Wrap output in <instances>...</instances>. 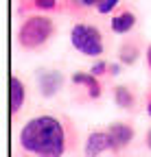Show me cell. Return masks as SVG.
I'll return each instance as SVG.
<instances>
[{"mask_svg": "<svg viewBox=\"0 0 151 157\" xmlns=\"http://www.w3.org/2000/svg\"><path fill=\"white\" fill-rule=\"evenodd\" d=\"M145 57H147V68H149V72H151V44L147 46V50H145Z\"/></svg>", "mask_w": 151, "mask_h": 157, "instance_id": "cell-19", "label": "cell"}, {"mask_svg": "<svg viewBox=\"0 0 151 157\" xmlns=\"http://www.w3.org/2000/svg\"><path fill=\"white\" fill-rule=\"evenodd\" d=\"M142 55V44L138 37H127L118 46V61L123 66H134Z\"/></svg>", "mask_w": 151, "mask_h": 157, "instance_id": "cell-12", "label": "cell"}, {"mask_svg": "<svg viewBox=\"0 0 151 157\" xmlns=\"http://www.w3.org/2000/svg\"><path fill=\"white\" fill-rule=\"evenodd\" d=\"M145 146L151 151V127L147 129V133H145Z\"/></svg>", "mask_w": 151, "mask_h": 157, "instance_id": "cell-18", "label": "cell"}, {"mask_svg": "<svg viewBox=\"0 0 151 157\" xmlns=\"http://www.w3.org/2000/svg\"><path fill=\"white\" fill-rule=\"evenodd\" d=\"M26 98H29L26 81L18 74H11V78H9V111H11L13 118H18V113L24 109Z\"/></svg>", "mask_w": 151, "mask_h": 157, "instance_id": "cell-8", "label": "cell"}, {"mask_svg": "<svg viewBox=\"0 0 151 157\" xmlns=\"http://www.w3.org/2000/svg\"><path fill=\"white\" fill-rule=\"evenodd\" d=\"M136 24H138L136 11L129 9V7H123V9H118L114 15H112L109 31L114 33V35H127V33H131V31L136 29Z\"/></svg>", "mask_w": 151, "mask_h": 157, "instance_id": "cell-10", "label": "cell"}, {"mask_svg": "<svg viewBox=\"0 0 151 157\" xmlns=\"http://www.w3.org/2000/svg\"><path fill=\"white\" fill-rule=\"evenodd\" d=\"M70 85L74 90V101L77 103H97L103 96V78L94 76L90 70L88 72H72L70 74Z\"/></svg>", "mask_w": 151, "mask_h": 157, "instance_id": "cell-4", "label": "cell"}, {"mask_svg": "<svg viewBox=\"0 0 151 157\" xmlns=\"http://www.w3.org/2000/svg\"><path fill=\"white\" fill-rule=\"evenodd\" d=\"M121 61H114V63H109V76H118L121 74Z\"/></svg>", "mask_w": 151, "mask_h": 157, "instance_id": "cell-16", "label": "cell"}, {"mask_svg": "<svg viewBox=\"0 0 151 157\" xmlns=\"http://www.w3.org/2000/svg\"><path fill=\"white\" fill-rule=\"evenodd\" d=\"M105 129H107V133H109L112 153L125 151L127 146H131V142H134V137H136L134 124L127 122V120H114V122H109Z\"/></svg>", "mask_w": 151, "mask_h": 157, "instance_id": "cell-6", "label": "cell"}, {"mask_svg": "<svg viewBox=\"0 0 151 157\" xmlns=\"http://www.w3.org/2000/svg\"><path fill=\"white\" fill-rule=\"evenodd\" d=\"M55 35H57V22L53 20V15L33 13L20 17L15 31V44L26 52H37L46 48Z\"/></svg>", "mask_w": 151, "mask_h": 157, "instance_id": "cell-2", "label": "cell"}, {"mask_svg": "<svg viewBox=\"0 0 151 157\" xmlns=\"http://www.w3.org/2000/svg\"><path fill=\"white\" fill-rule=\"evenodd\" d=\"M35 83H37V92H40L42 98H53L64 90L66 76L62 70H55V68H37Z\"/></svg>", "mask_w": 151, "mask_h": 157, "instance_id": "cell-5", "label": "cell"}, {"mask_svg": "<svg viewBox=\"0 0 151 157\" xmlns=\"http://www.w3.org/2000/svg\"><path fill=\"white\" fill-rule=\"evenodd\" d=\"M101 2V0H77V5H79V13H85L90 9H97V5Z\"/></svg>", "mask_w": 151, "mask_h": 157, "instance_id": "cell-15", "label": "cell"}, {"mask_svg": "<svg viewBox=\"0 0 151 157\" xmlns=\"http://www.w3.org/2000/svg\"><path fill=\"white\" fill-rule=\"evenodd\" d=\"M90 72L94 74V76H99V78H103V76H107L109 74V63L105 61V59L101 57V59H97L92 66H90Z\"/></svg>", "mask_w": 151, "mask_h": 157, "instance_id": "cell-14", "label": "cell"}, {"mask_svg": "<svg viewBox=\"0 0 151 157\" xmlns=\"http://www.w3.org/2000/svg\"><path fill=\"white\" fill-rule=\"evenodd\" d=\"M118 5H121V0H101L97 5V13L99 15H114L118 11Z\"/></svg>", "mask_w": 151, "mask_h": 157, "instance_id": "cell-13", "label": "cell"}, {"mask_svg": "<svg viewBox=\"0 0 151 157\" xmlns=\"http://www.w3.org/2000/svg\"><path fill=\"white\" fill-rule=\"evenodd\" d=\"M64 0H18L15 13L24 17V15H33V13H46V15H55V13H64Z\"/></svg>", "mask_w": 151, "mask_h": 157, "instance_id": "cell-7", "label": "cell"}, {"mask_svg": "<svg viewBox=\"0 0 151 157\" xmlns=\"http://www.w3.org/2000/svg\"><path fill=\"white\" fill-rule=\"evenodd\" d=\"M70 46L83 57L101 59L105 52V37L103 31L92 22H74L70 26Z\"/></svg>", "mask_w": 151, "mask_h": 157, "instance_id": "cell-3", "label": "cell"}, {"mask_svg": "<svg viewBox=\"0 0 151 157\" xmlns=\"http://www.w3.org/2000/svg\"><path fill=\"white\" fill-rule=\"evenodd\" d=\"M107 151H112L107 129H92L83 140V157H101Z\"/></svg>", "mask_w": 151, "mask_h": 157, "instance_id": "cell-9", "label": "cell"}, {"mask_svg": "<svg viewBox=\"0 0 151 157\" xmlns=\"http://www.w3.org/2000/svg\"><path fill=\"white\" fill-rule=\"evenodd\" d=\"M79 142V131L66 113H37L18 131L15 157H68Z\"/></svg>", "mask_w": 151, "mask_h": 157, "instance_id": "cell-1", "label": "cell"}, {"mask_svg": "<svg viewBox=\"0 0 151 157\" xmlns=\"http://www.w3.org/2000/svg\"><path fill=\"white\" fill-rule=\"evenodd\" d=\"M145 107H147V116L151 118V90H149L147 96H145Z\"/></svg>", "mask_w": 151, "mask_h": 157, "instance_id": "cell-17", "label": "cell"}, {"mask_svg": "<svg viewBox=\"0 0 151 157\" xmlns=\"http://www.w3.org/2000/svg\"><path fill=\"white\" fill-rule=\"evenodd\" d=\"M112 98H114V105L123 111H129L134 113L136 107H138V96H136V90L131 85H125V83H118L112 90Z\"/></svg>", "mask_w": 151, "mask_h": 157, "instance_id": "cell-11", "label": "cell"}]
</instances>
